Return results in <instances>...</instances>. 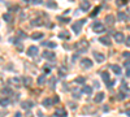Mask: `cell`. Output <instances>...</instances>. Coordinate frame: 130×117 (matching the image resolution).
<instances>
[{"instance_id":"26","label":"cell","mask_w":130,"mask_h":117,"mask_svg":"<svg viewBox=\"0 0 130 117\" xmlns=\"http://www.w3.org/2000/svg\"><path fill=\"white\" fill-rule=\"evenodd\" d=\"M22 81H24V85H25V86H27V87H30V86H31V82H32V81H31V78H30V77H25Z\"/></svg>"},{"instance_id":"16","label":"cell","mask_w":130,"mask_h":117,"mask_svg":"<svg viewBox=\"0 0 130 117\" xmlns=\"http://www.w3.org/2000/svg\"><path fill=\"white\" fill-rule=\"evenodd\" d=\"M31 26H40V25H43V20H40V18H35V20H31Z\"/></svg>"},{"instance_id":"14","label":"cell","mask_w":130,"mask_h":117,"mask_svg":"<svg viewBox=\"0 0 130 117\" xmlns=\"http://www.w3.org/2000/svg\"><path fill=\"white\" fill-rule=\"evenodd\" d=\"M55 114H57V116H60V117H67V111H65L64 108H57L56 111H55Z\"/></svg>"},{"instance_id":"22","label":"cell","mask_w":130,"mask_h":117,"mask_svg":"<svg viewBox=\"0 0 130 117\" xmlns=\"http://www.w3.org/2000/svg\"><path fill=\"white\" fill-rule=\"evenodd\" d=\"M82 92H83V94L90 95V94L92 92V89H91L90 86H83V87H82Z\"/></svg>"},{"instance_id":"18","label":"cell","mask_w":130,"mask_h":117,"mask_svg":"<svg viewBox=\"0 0 130 117\" xmlns=\"http://www.w3.org/2000/svg\"><path fill=\"white\" fill-rule=\"evenodd\" d=\"M31 38L34 39V40L42 39V38H43V33H39V31H37V33H32V34H31Z\"/></svg>"},{"instance_id":"30","label":"cell","mask_w":130,"mask_h":117,"mask_svg":"<svg viewBox=\"0 0 130 117\" xmlns=\"http://www.w3.org/2000/svg\"><path fill=\"white\" fill-rule=\"evenodd\" d=\"M51 102H52V99L47 98V99L43 100V105H44V107H50V105H51Z\"/></svg>"},{"instance_id":"21","label":"cell","mask_w":130,"mask_h":117,"mask_svg":"<svg viewBox=\"0 0 130 117\" xmlns=\"http://www.w3.org/2000/svg\"><path fill=\"white\" fill-rule=\"evenodd\" d=\"M59 38H61V39H69L70 38V34L68 33V31H62V33L59 34Z\"/></svg>"},{"instance_id":"44","label":"cell","mask_w":130,"mask_h":117,"mask_svg":"<svg viewBox=\"0 0 130 117\" xmlns=\"http://www.w3.org/2000/svg\"><path fill=\"white\" fill-rule=\"evenodd\" d=\"M52 117H60V116H57V114H55V113H53V114H52Z\"/></svg>"},{"instance_id":"46","label":"cell","mask_w":130,"mask_h":117,"mask_svg":"<svg viewBox=\"0 0 130 117\" xmlns=\"http://www.w3.org/2000/svg\"><path fill=\"white\" fill-rule=\"evenodd\" d=\"M0 39H2V37H0Z\"/></svg>"},{"instance_id":"11","label":"cell","mask_w":130,"mask_h":117,"mask_svg":"<svg viewBox=\"0 0 130 117\" xmlns=\"http://www.w3.org/2000/svg\"><path fill=\"white\" fill-rule=\"evenodd\" d=\"M99 40H100V43H102V44H104V46H111V44H112L111 39L108 38V37H100V38H99Z\"/></svg>"},{"instance_id":"19","label":"cell","mask_w":130,"mask_h":117,"mask_svg":"<svg viewBox=\"0 0 130 117\" xmlns=\"http://www.w3.org/2000/svg\"><path fill=\"white\" fill-rule=\"evenodd\" d=\"M102 78H103V81L105 83H108V82H109V73H108V72H103L102 73Z\"/></svg>"},{"instance_id":"24","label":"cell","mask_w":130,"mask_h":117,"mask_svg":"<svg viewBox=\"0 0 130 117\" xmlns=\"http://www.w3.org/2000/svg\"><path fill=\"white\" fill-rule=\"evenodd\" d=\"M117 18L120 20V21H125V20L127 18V16H126V13H124V12H118V14H117Z\"/></svg>"},{"instance_id":"9","label":"cell","mask_w":130,"mask_h":117,"mask_svg":"<svg viewBox=\"0 0 130 117\" xmlns=\"http://www.w3.org/2000/svg\"><path fill=\"white\" fill-rule=\"evenodd\" d=\"M42 56L44 57V59L52 60V59H55V52H52V51H44V52L42 54Z\"/></svg>"},{"instance_id":"6","label":"cell","mask_w":130,"mask_h":117,"mask_svg":"<svg viewBox=\"0 0 130 117\" xmlns=\"http://www.w3.org/2000/svg\"><path fill=\"white\" fill-rule=\"evenodd\" d=\"M115 40L117 42V43H122V42H125V35L121 33V31H117V33H115Z\"/></svg>"},{"instance_id":"35","label":"cell","mask_w":130,"mask_h":117,"mask_svg":"<svg viewBox=\"0 0 130 117\" xmlns=\"http://www.w3.org/2000/svg\"><path fill=\"white\" fill-rule=\"evenodd\" d=\"M98 13H99V8H95V10H94V12L91 13V17H95Z\"/></svg>"},{"instance_id":"32","label":"cell","mask_w":130,"mask_h":117,"mask_svg":"<svg viewBox=\"0 0 130 117\" xmlns=\"http://www.w3.org/2000/svg\"><path fill=\"white\" fill-rule=\"evenodd\" d=\"M127 3V0H116V4L118 5V7H121V5H125Z\"/></svg>"},{"instance_id":"5","label":"cell","mask_w":130,"mask_h":117,"mask_svg":"<svg viewBox=\"0 0 130 117\" xmlns=\"http://www.w3.org/2000/svg\"><path fill=\"white\" fill-rule=\"evenodd\" d=\"M27 55H29L30 57L37 56V55H38V47H37V46H30L29 49H27Z\"/></svg>"},{"instance_id":"1","label":"cell","mask_w":130,"mask_h":117,"mask_svg":"<svg viewBox=\"0 0 130 117\" xmlns=\"http://www.w3.org/2000/svg\"><path fill=\"white\" fill-rule=\"evenodd\" d=\"M74 48L79 52H86V49L89 48V42L87 40H79L74 44Z\"/></svg>"},{"instance_id":"31","label":"cell","mask_w":130,"mask_h":117,"mask_svg":"<svg viewBox=\"0 0 130 117\" xmlns=\"http://www.w3.org/2000/svg\"><path fill=\"white\" fill-rule=\"evenodd\" d=\"M47 7H48V8H57V4H56L55 2H52V0H51V2L47 3Z\"/></svg>"},{"instance_id":"13","label":"cell","mask_w":130,"mask_h":117,"mask_svg":"<svg viewBox=\"0 0 130 117\" xmlns=\"http://www.w3.org/2000/svg\"><path fill=\"white\" fill-rule=\"evenodd\" d=\"M105 24L109 25V26H112V25L115 24V16H113V14H108V16L105 17Z\"/></svg>"},{"instance_id":"15","label":"cell","mask_w":130,"mask_h":117,"mask_svg":"<svg viewBox=\"0 0 130 117\" xmlns=\"http://www.w3.org/2000/svg\"><path fill=\"white\" fill-rule=\"evenodd\" d=\"M90 3L87 2V0H85V2H82V4H81V8H82V10L83 12H87V10L90 9Z\"/></svg>"},{"instance_id":"17","label":"cell","mask_w":130,"mask_h":117,"mask_svg":"<svg viewBox=\"0 0 130 117\" xmlns=\"http://www.w3.org/2000/svg\"><path fill=\"white\" fill-rule=\"evenodd\" d=\"M9 103H10L9 98H0V105H2V107H7Z\"/></svg>"},{"instance_id":"27","label":"cell","mask_w":130,"mask_h":117,"mask_svg":"<svg viewBox=\"0 0 130 117\" xmlns=\"http://www.w3.org/2000/svg\"><path fill=\"white\" fill-rule=\"evenodd\" d=\"M44 83H46V77L44 76L38 77V85H39V86H42V85H44Z\"/></svg>"},{"instance_id":"37","label":"cell","mask_w":130,"mask_h":117,"mask_svg":"<svg viewBox=\"0 0 130 117\" xmlns=\"http://www.w3.org/2000/svg\"><path fill=\"white\" fill-rule=\"evenodd\" d=\"M125 44H126L127 47H130V37H127V38L125 39Z\"/></svg>"},{"instance_id":"2","label":"cell","mask_w":130,"mask_h":117,"mask_svg":"<svg viewBox=\"0 0 130 117\" xmlns=\"http://www.w3.org/2000/svg\"><path fill=\"white\" fill-rule=\"evenodd\" d=\"M85 24V20H79V21H75V22H73L72 25V30L74 31L75 34H79L81 30H82V26Z\"/></svg>"},{"instance_id":"39","label":"cell","mask_w":130,"mask_h":117,"mask_svg":"<svg viewBox=\"0 0 130 117\" xmlns=\"http://www.w3.org/2000/svg\"><path fill=\"white\" fill-rule=\"evenodd\" d=\"M124 57L125 59H130V52H124Z\"/></svg>"},{"instance_id":"42","label":"cell","mask_w":130,"mask_h":117,"mask_svg":"<svg viewBox=\"0 0 130 117\" xmlns=\"http://www.w3.org/2000/svg\"><path fill=\"white\" fill-rule=\"evenodd\" d=\"M18 35H20V37H25V33H21V31H18Z\"/></svg>"},{"instance_id":"34","label":"cell","mask_w":130,"mask_h":117,"mask_svg":"<svg viewBox=\"0 0 130 117\" xmlns=\"http://www.w3.org/2000/svg\"><path fill=\"white\" fill-rule=\"evenodd\" d=\"M43 70H44V73H46V74H48V73L51 72V68H50L48 65H46L44 68H43Z\"/></svg>"},{"instance_id":"40","label":"cell","mask_w":130,"mask_h":117,"mask_svg":"<svg viewBox=\"0 0 130 117\" xmlns=\"http://www.w3.org/2000/svg\"><path fill=\"white\" fill-rule=\"evenodd\" d=\"M125 113H126V116H129V117H130V108H129V109H126V111H125Z\"/></svg>"},{"instance_id":"33","label":"cell","mask_w":130,"mask_h":117,"mask_svg":"<svg viewBox=\"0 0 130 117\" xmlns=\"http://www.w3.org/2000/svg\"><path fill=\"white\" fill-rule=\"evenodd\" d=\"M125 68L127 69V76H130V60L125 61Z\"/></svg>"},{"instance_id":"43","label":"cell","mask_w":130,"mask_h":117,"mask_svg":"<svg viewBox=\"0 0 130 117\" xmlns=\"http://www.w3.org/2000/svg\"><path fill=\"white\" fill-rule=\"evenodd\" d=\"M53 102L57 103V102H59V98H57V96H55V98H53Z\"/></svg>"},{"instance_id":"28","label":"cell","mask_w":130,"mask_h":117,"mask_svg":"<svg viewBox=\"0 0 130 117\" xmlns=\"http://www.w3.org/2000/svg\"><path fill=\"white\" fill-rule=\"evenodd\" d=\"M3 20L7 21V22H9V21H12V16H10L9 13H4L3 14Z\"/></svg>"},{"instance_id":"45","label":"cell","mask_w":130,"mask_h":117,"mask_svg":"<svg viewBox=\"0 0 130 117\" xmlns=\"http://www.w3.org/2000/svg\"><path fill=\"white\" fill-rule=\"evenodd\" d=\"M25 2H30V0H25Z\"/></svg>"},{"instance_id":"8","label":"cell","mask_w":130,"mask_h":117,"mask_svg":"<svg viewBox=\"0 0 130 117\" xmlns=\"http://www.w3.org/2000/svg\"><path fill=\"white\" fill-rule=\"evenodd\" d=\"M32 105H34V103H32V102L25 100V102L21 103V108H22V109H30V108H32Z\"/></svg>"},{"instance_id":"25","label":"cell","mask_w":130,"mask_h":117,"mask_svg":"<svg viewBox=\"0 0 130 117\" xmlns=\"http://www.w3.org/2000/svg\"><path fill=\"white\" fill-rule=\"evenodd\" d=\"M42 44L46 46V47H50V48H55L56 47V43H53V42H43Z\"/></svg>"},{"instance_id":"7","label":"cell","mask_w":130,"mask_h":117,"mask_svg":"<svg viewBox=\"0 0 130 117\" xmlns=\"http://www.w3.org/2000/svg\"><path fill=\"white\" fill-rule=\"evenodd\" d=\"M81 66H82V68H86V69L91 68V66H92V61H91L90 59H82V60H81Z\"/></svg>"},{"instance_id":"3","label":"cell","mask_w":130,"mask_h":117,"mask_svg":"<svg viewBox=\"0 0 130 117\" xmlns=\"http://www.w3.org/2000/svg\"><path fill=\"white\" fill-rule=\"evenodd\" d=\"M92 56H94L95 61H98V62H103L105 60V56L103 54H100V52H98V51H92Z\"/></svg>"},{"instance_id":"4","label":"cell","mask_w":130,"mask_h":117,"mask_svg":"<svg viewBox=\"0 0 130 117\" xmlns=\"http://www.w3.org/2000/svg\"><path fill=\"white\" fill-rule=\"evenodd\" d=\"M92 30L95 33H102V31H104V25L102 22H95L92 24Z\"/></svg>"},{"instance_id":"38","label":"cell","mask_w":130,"mask_h":117,"mask_svg":"<svg viewBox=\"0 0 130 117\" xmlns=\"http://www.w3.org/2000/svg\"><path fill=\"white\" fill-rule=\"evenodd\" d=\"M32 4H42V0H31Z\"/></svg>"},{"instance_id":"10","label":"cell","mask_w":130,"mask_h":117,"mask_svg":"<svg viewBox=\"0 0 130 117\" xmlns=\"http://www.w3.org/2000/svg\"><path fill=\"white\" fill-rule=\"evenodd\" d=\"M9 82H10V85H13V86H16V87H20L21 86V78H17V77H13V78H10L9 79Z\"/></svg>"},{"instance_id":"12","label":"cell","mask_w":130,"mask_h":117,"mask_svg":"<svg viewBox=\"0 0 130 117\" xmlns=\"http://www.w3.org/2000/svg\"><path fill=\"white\" fill-rule=\"evenodd\" d=\"M104 100V92H98L94 98V102L95 103H102Z\"/></svg>"},{"instance_id":"29","label":"cell","mask_w":130,"mask_h":117,"mask_svg":"<svg viewBox=\"0 0 130 117\" xmlns=\"http://www.w3.org/2000/svg\"><path fill=\"white\" fill-rule=\"evenodd\" d=\"M74 82H75V83H78V85H83L85 78H83V77H77V78L74 79Z\"/></svg>"},{"instance_id":"41","label":"cell","mask_w":130,"mask_h":117,"mask_svg":"<svg viewBox=\"0 0 130 117\" xmlns=\"http://www.w3.org/2000/svg\"><path fill=\"white\" fill-rule=\"evenodd\" d=\"M14 117H22V114H21V113H20V112H17V113H16V116H14Z\"/></svg>"},{"instance_id":"20","label":"cell","mask_w":130,"mask_h":117,"mask_svg":"<svg viewBox=\"0 0 130 117\" xmlns=\"http://www.w3.org/2000/svg\"><path fill=\"white\" fill-rule=\"evenodd\" d=\"M111 69L115 72V74H121V68L118 65H115V64H113V65H111Z\"/></svg>"},{"instance_id":"23","label":"cell","mask_w":130,"mask_h":117,"mask_svg":"<svg viewBox=\"0 0 130 117\" xmlns=\"http://www.w3.org/2000/svg\"><path fill=\"white\" fill-rule=\"evenodd\" d=\"M94 111H95V109H94L92 107H85L82 112H83V114H90V112L94 113Z\"/></svg>"},{"instance_id":"36","label":"cell","mask_w":130,"mask_h":117,"mask_svg":"<svg viewBox=\"0 0 130 117\" xmlns=\"http://www.w3.org/2000/svg\"><path fill=\"white\" fill-rule=\"evenodd\" d=\"M59 20L61 21V22H64V24H67V22H69V18H61V17H59Z\"/></svg>"}]
</instances>
